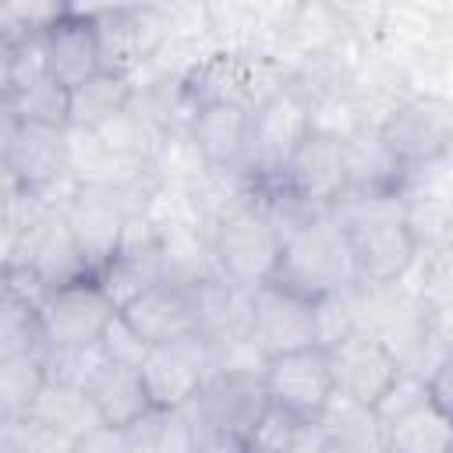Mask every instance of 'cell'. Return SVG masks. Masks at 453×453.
I'll return each instance as SVG.
<instances>
[{"instance_id":"cell-1","label":"cell","mask_w":453,"mask_h":453,"mask_svg":"<svg viewBox=\"0 0 453 453\" xmlns=\"http://www.w3.org/2000/svg\"><path fill=\"white\" fill-rule=\"evenodd\" d=\"M333 212L347 230L361 287H393L411 273L421 244L403 219L400 195L347 191Z\"/></svg>"},{"instance_id":"cell-2","label":"cell","mask_w":453,"mask_h":453,"mask_svg":"<svg viewBox=\"0 0 453 453\" xmlns=\"http://www.w3.org/2000/svg\"><path fill=\"white\" fill-rule=\"evenodd\" d=\"M273 283H283L287 290H294L315 304L322 297L357 287L350 241L333 209L311 212L283 237V255H280Z\"/></svg>"},{"instance_id":"cell-3","label":"cell","mask_w":453,"mask_h":453,"mask_svg":"<svg viewBox=\"0 0 453 453\" xmlns=\"http://www.w3.org/2000/svg\"><path fill=\"white\" fill-rule=\"evenodd\" d=\"M290 78V64L258 46H212L180 78L188 113L209 103H241L255 110L269 92Z\"/></svg>"},{"instance_id":"cell-4","label":"cell","mask_w":453,"mask_h":453,"mask_svg":"<svg viewBox=\"0 0 453 453\" xmlns=\"http://www.w3.org/2000/svg\"><path fill=\"white\" fill-rule=\"evenodd\" d=\"M184 407L195 428V449H248L269 407V393L262 375L212 372Z\"/></svg>"},{"instance_id":"cell-5","label":"cell","mask_w":453,"mask_h":453,"mask_svg":"<svg viewBox=\"0 0 453 453\" xmlns=\"http://www.w3.org/2000/svg\"><path fill=\"white\" fill-rule=\"evenodd\" d=\"M212 255L223 276L244 283V287H262L276 276L280 255H283V230L273 219L269 205L255 195L237 202L230 212H223L212 230Z\"/></svg>"},{"instance_id":"cell-6","label":"cell","mask_w":453,"mask_h":453,"mask_svg":"<svg viewBox=\"0 0 453 453\" xmlns=\"http://www.w3.org/2000/svg\"><path fill=\"white\" fill-rule=\"evenodd\" d=\"M315 131L311 120V103L308 96L287 78L276 92H269L255 110H251V127H248V149L241 170L248 173L251 184H269L287 159L297 152V145Z\"/></svg>"},{"instance_id":"cell-7","label":"cell","mask_w":453,"mask_h":453,"mask_svg":"<svg viewBox=\"0 0 453 453\" xmlns=\"http://www.w3.org/2000/svg\"><path fill=\"white\" fill-rule=\"evenodd\" d=\"M375 127L407 173L435 170L453 152V99L432 88H414Z\"/></svg>"},{"instance_id":"cell-8","label":"cell","mask_w":453,"mask_h":453,"mask_svg":"<svg viewBox=\"0 0 453 453\" xmlns=\"http://www.w3.org/2000/svg\"><path fill=\"white\" fill-rule=\"evenodd\" d=\"M4 180L35 191L57 205L78 184L71 177L67 127L4 117Z\"/></svg>"},{"instance_id":"cell-9","label":"cell","mask_w":453,"mask_h":453,"mask_svg":"<svg viewBox=\"0 0 453 453\" xmlns=\"http://www.w3.org/2000/svg\"><path fill=\"white\" fill-rule=\"evenodd\" d=\"M251 188L276 191L311 212L333 209L350 188L347 142L336 134H326V131H311L269 184H251Z\"/></svg>"},{"instance_id":"cell-10","label":"cell","mask_w":453,"mask_h":453,"mask_svg":"<svg viewBox=\"0 0 453 453\" xmlns=\"http://www.w3.org/2000/svg\"><path fill=\"white\" fill-rule=\"evenodd\" d=\"M92 21H96V35H99L103 71L124 74V78H138L173 35L170 11H159V7H131L127 4V7L106 11Z\"/></svg>"},{"instance_id":"cell-11","label":"cell","mask_w":453,"mask_h":453,"mask_svg":"<svg viewBox=\"0 0 453 453\" xmlns=\"http://www.w3.org/2000/svg\"><path fill=\"white\" fill-rule=\"evenodd\" d=\"M60 212L71 226V234L78 237L92 273L99 276L103 265L117 255L127 219H131V198L110 184H74L60 202Z\"/></svg>"},{"instance_id":"cell-12","label":"cell","mask_w":453,"mask_h":453,"mask_svg":"<svg viewBox=\"0 0 453 453\" xmlns=\"http://www.w3.org/2000/svg\"><path fill=\"white\" fill-rule=\"evenodd\" d=\"M39 311L50 347H96L110 319L120 311V304L106 294L99 276H85L50 287Z\"/></svg>"},{"instance_id":"cell-13","label":"cell","mask_w":453,"mask_h":453,"mask_svg":"<svg viewBox=\"0 0 453 453\" xmlns=\"http://www.w3.org/2000/svg\"><path fill=\"white\" fill-rule=\"evenodd\" d=\"M4 262L28 265L46 287H60V283H71V280L96 276L81 244H78V237L71 234L60 205H53V202L21 230L14 248L4 251Z\"/></svg>"},{"instance_id":"cell-14","label":"cell","mask_w":453,"mask_h":453,"mask_svg":"<svg viewBox=\"0 0 453 453\" xmlns=\"http://www.w3.org/2000/svg\"><path fill=\"white\" fill-rule=\"evenodd\" d=\"M212 340L205 333H184L177 340L152 343L142 361V379L156 407H184L212 375Z\"/></svg>"},{"instance_id":"cell-15","label":"cell","mask_w":453,"mask_h":453,"mask_svg":"<svg viewBox=\"0 0 453 453\" xmlns=\"http://www.w3.org/2000/svg\"><path fill=\"white\" fill-rule=\"evenodd\" d=\"M326 350H329L336 393H343L357 403H368V407H375L386 396V389L396 382V375L403 372L396 350L379 333H372L365 326L343 333Z\"/></svg>"},{"instance_id":"cell-16","label":"cell","mask_w":453,"mask_h":453,"mask_svg":"<svg viewBox=\"0 0 453 453\" xmlns=\"http://www.w3.org/2000/svg\"><path fill=\"white\" fill-rule=\"evenodd\" d=\"M262 382L276 407H283L304 421H315L336 393L326 343H311V347L269 357Z\"/></svg>"},{"instance_id":"cell-17","label":"cell","mask_w":453,"mask_h":453,"mask_svg":"<svg viewBox=\"0 0 453 453\" xmlns=\"http://www.w3.org/2000/svg\"><path fill=\"white\" fill-rule=\"evenodd\" d=\"M248 340L265 357L322 343L319 304L287 290L283 283L269 280V283L255 287V311H251V336Z\"/></svg>"},{"instance_id":"cell-18","label":"cell","mask_w":453,"mask_h":453,"mask_svg":"<svg viewBox=\"0 0 453 453\" xmlns=\"http://www.w3.org/2000/svg\"><path fill=\"white\" fill-rule=\"evenodd\" d=\"M42 53H46V74L57 78L64 88H78L103 71V53L92 18L67 14L57 25H50L42 32Z\"/></svg>"},{"instance_id":"cell-19","label":"cell","mask_w":453,"mask_h":453,"mask_svg":"<svg viewBox=\"0 0 453 453\" xmlns=\"http://www.w3.org/2000/svg\"><path fill=\"white\" fill-rule=\"evenodd\" d=\"M149 343H163V340H177L184 333L198 329V308H195V287H184L177 280H159L149 290H142L138 297H131L120 308Z\"/></svg>"},{"instance_id":"cell-20","label":"cell","mask_w":453,"mask_h":453,"mask_svg":"<svg viewBox=\"0 0 453 453\" xmlns=\"http://www.w3.org/2000/svg\"><path fill=\"white\" fill-rule=\"evenodd\" d=\"M248 127H251V110L241 103L198 106L188 120V134L198 156L205 159V166H219V170H241L248 149Z\"/></svg>"},{"instance_id":"cell-21","label":"cell","mask_w":453,"mask_h":453,"mask_svg":"<svg viewBox=\"0 0 453 453\" xmlns=\"http://www.w3.org/2000/svg\"><path fill=\"white\" fill-rule=\"evenodd\" d=\"M195 308H198V333H205L212 343L248 340L251 311H255V287H244L216 273L195 283Z\"/></svg>"},{"instance_id":"cell-22","label":"cell","mask_w":453,"mask_h":453,"mask_svg":"<svg viewBox=\"0 0 453 453\" xmlns=\"http://www.w3.org/2000/svg\"><path fill=\"white\" fill-rule=\"evenodd\" d=\"M85 393L96 403L103 425H110V428H131L145 411L156 407L145 389L142 368L110 361V357L85 379Z\"/></svg>"},{"instance_id":"cell-23","label":"cell","mask_w":453,"mask_h":453,"mask_svg":"<svg viewBox=\"0 0 453 453\" xmlns=\"http://www.w3.org/2000/svg\"><path fill=\"white\" fill-rule=\"evenodd\" d=\"M400 198H403V219L421 248L453 241V180L439 166L411 173Z\"/></svg>"},{"instance_id":"cell-24","label":"cell","mask_w":453,"mask_h":453,"mask_svg":"<svg viewBox=\"0 0 453 453\" xmlns=\"http://www.w3.org/2000/svg\"><path fill=\"white\" fill-rule=\"evenodd\" d=\"M347 166H350L347 191H361V195H400L411 180L407 166L386 149L375 124L347 138Z\"/></svg>"},{"instance_id":"cell-25","label":"cell","mask_w":453,"mask_h":453,"mask_svg":"<svg viewBox=\"0 0 453 453\" xmlns=\"http://www.w3.org/2000/svg\"><path fill=\"white\" fill-rule=\"evenodd\" d=\"M32 414H35L42 425H50L60 439H67V442L74 446V453H78V442H81L92 428L103 425V418H99L96 403L88 400L85 386L53 382V379L46 382V389H42V396L35 400Z\"/></svg>"},{"instance_id":"cell-26","label":"cell","mask_w":453,"mask_h":453,"mask_svg":"<svg viewBox=\"0 0 453 453\" xmlns=\"http://www.w3.org/2000/svg\"><path fill=\"white\" fill-rule=\"evenodd\" d=\"M319 421L329 435V449H386V425L379 411L343 393H333Z\"/></svg>"},{"instance_id":"cell-27","label":"cell","mask_w":453,"mask_h":453,"mask_svg":"<svg viewBox=\"0 0 453 453\" xmlns=\"http://www.w3.org/2000/svg\"><path fill=\"white\" fill-rule=\"evenodd\" d=\"M131 96H134V78L99 71L85 85L71 88V127H92V131L103 127L120 110H127Z\"/></svg>"},{"instance_id":"cell-28","label":"cell","mask_w":453,"mask_h":453,"mask_svg":"<svg viewBox=\"0 0 453 453\" xmlns=\"http://www.w3.org/2000/svg\"><path fill=\"white\" fill-rule=\"evenodd\" d=\"M124 432L131 453H195V428L188 407H152Z\"/></svg>"},{"instance_id":"cell-29","label":"cell","mask_w":453,"mask_h":453,"mask_svg":"<svg viewBox=\"0 0 453 453\" xmlns=\"http://www.w3.org/2000/svg\"><path fill=\"white\" fill-rule=\"evenodd\" d=\"M389 453H453V421L428 400L386 428Z\"/></svg>"},{"instance_id":"cell-30","label":"cell","mask_w":453,"mask_h":453,"mask_svg":"<svg viewBox=\"0 0 453 453\" xmlns=\"http://www.w3.org/2000/svg\"><path fill=\"white\" fill-rule=\"evenodd\" d=\"M50 375L42 354H11L0 357V418L32 414L35 400L42 396Z\"/></svg>"},{"instance_id":"cell-31","label":"cell","mask_w":453,"mask_h":453,"mask_svg":"<svg viewBox=\"0 0 453 453\" xmlns=\"http://www.w3.org/2000/svg\"><path fill=\"white\" fill-rule=\"evenodd\" d=\"M4 117L28 120V124H50V127H71V88L42 74L28 88L4 99Z\"/></svg>"},{"instance_id":"cell-32","label":"cell","mask_w":453,"mask_h":453,"mask_svg":"<svg viewBox=\"0 0 453 453\" xmlns=\"http://www.w3.org/2000/svg\"><path fill=\"white\" fill-rule=\"evenodd\" d=\"M46 326L42 311L32 301H21L14 294H4V311H0V357L11 354H46Z\"/></svg>"},{"instance_id":"cell-33","label":"cell","mask_w":453,"mask_h":453,"mask_svg":"<svg viewBox=\"0 0 453 453\" xmlns=\"http://www.w3.org/2000/svg\"><path fill=\"white\" fill-rule=\"evenodd\" d=\"M46 74V53H42V32L7 35L4 39V99L28 88Z\"/></svg>"},{"instance_id":"cell-34","label":"cell","mask_w":453,"mask_h":453,"mask_svg":"<svg viewBox=\"0 0 453 453\" xmlns=\"http://www.w3.org/2000/svg\"><path fill=\"white\" fill-rule=\"evenodd\" d=\"M67 14H71L67 0H4V39L25 32H46Z\"/></svg>"},{"instance_id":"cell-35","label":"cell","mask_w":453,"mask_h":453,"mask_svg":"<svg viewBox=\"0 0 453 453\" xmlns=\"http://www.w3.org/2000/svg\"><path fill=\"white\" fill-rule=\"evenodd\" d=\"M99 347H103V354H106L110 361L134 365V368H142L145 354L152 350V343L142 336V329H138V326H134V322H131L124 311H117V315L110 319V326L103 329Z\"/></svg>"},{"instance_id":"cell-36","label":"cell","mask_w":453,"mask_h":453,"mask_svg":"<svg viewBox=\"0 0 453 453\" xmlns=\"http://www.w3.org/2000/svg\"><path fill=\"white\" fill-rule=\"evenodd\" d=\"M432 396H428V379L425 375H418V372H400L396 375V382L386 389V396L375 403V411H379V418H382V425L389 428L393 421H400L403 414H411V411H418L421 403H428Z\"/></svg>"},{"instance_id":"cell-37","label":"cell","mask_w":453,"mask_h":453,"mask_svg":"<svg viewBox=\"0 0 453 453\" xmlns=\"http://www.w3.org/2000/svg\"><path fill=\"white\" fill-rule=\"evenodd\" d=\"M301 421H304V418H297V414H290V411H283V407H276V403L269 400V407H265V414H262V421H258V428H255L248 449L294 453V439H297Z\"/></svg>"},{"instance_id":"cell-38","label":"cell","mask_w":453,"mask_h":453,"mask_svg":"<svg viewBox=\"0 0 453 453\" xmlns=\"http://www.w3.org/2000/svg\"><path fill=\"white\" fill-rule=\"evenodd\" d=\"M428 396L432 403L453 421V347L439 357V365L428 372Z\"/></svg>"},{"instance_id":"cell-39","label":"cell","mask_w":453,"mask_h":453,"mask_svg":"<svg viewBox=\"0 0 453 453\" xmlns=\"http://www.w3.org/2000/svg\"><path fill=\"white\" fill-rule=\"evenodd\" d=\"M131 7H159V11H170L177 0H127Z\"/></svg>"},{"instance_id":"cell-40","label":"cell","mask_w":453,"mask_h":453,"mask_svg":"<svg viewBox=\"0 0 453 453\" xmlns=\"http://www.w3.org/2000/svg\"><path fill=\"white\" fill-rule=\"evenodd\" d=\"M67 7H71V0H67Z\"/></svg>"}]
</instances>
